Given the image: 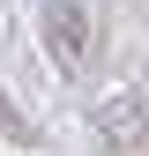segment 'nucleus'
<instances>
[{
	"mask_svg": "<svg viewBox=\"0 0 149 156\" xmlns=\"http://www.w3.org/2000/svg\"><path fill=\"white\" fill-rule=\"evenodd\" d=\"M45 37H52V60L67 74L89 60V23H82V0H45Z\"/></svg>",
	"mask_w": 149,
	"mask_h": 156,
	"instance_id": "f257e3e1",
	"label": "nucleus"
}]
</instances>
